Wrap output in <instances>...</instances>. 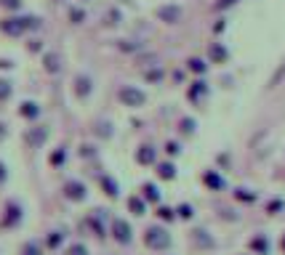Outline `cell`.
Returning <instances> with one entry per match:
<instances>
[{"label":"cell","mask_w":285,"mask_h":255,"mask_svg":"<svg viewBox=\"0 0 285 255\" xmlns=\"http://www.w3.org/2000/svg\"><path fill=\"white\" fill-rule=\"evenodd\" d=\"M128 210L133 215H144L147 213V200L144 197H128Z\"/></svg>","instance_id":"cell-17"},{"label":"cell","mask_w":285,"mask_h":255,"mask_svg":"<svg viewBox=\"0 0 285 255\" xmlns=\"http://www.w3.org/2000/svg\"><path fill=\"white\" fill-rule=\"evenodd\" d=\"M190 101H200L203 96H208V85H205L203 80H197V83H192V88H190Z\"/></svg>","instance_id":"cell-18"},{"label":"cell","mask_w":285,"mask_h":255,"mask_svg":"<svg viewBox=\"0 0 285 255\" xmlns=\"http://www.w3.org/2000/svg\"><path fill=\"white\" fill-rule=\"evenodd\" d=\"M187 67H190L192 72H197V75H203V72L208 69V64H205L203 59H190V61H187Z\"/></svg>","instance_id":"cell-25"},{"label":"cell","mask_w":285,"mask_h":255,"mask_svg":"<svg viewBox=\"0 0 285 255\" xmlns=\"http://www.w3.org/2000/svg\"><path fill=\"white\" fill-rule=\"evenodd\" d=\"M192 242H195L197 247H213L216 245L213 237H210L205 229H195V231H192Z\"/></svg>","instance_id":"cell-14"},{"label":"cell","mask_w":285,"mask_h":255,"mask_svg":"<svg viewBox=\"0 0 285 255\" xmlns=\"http://www.w3.org/2000/svg\"><path fill=\"white\" fill-rule=\"evenodd\" d=\"M250 250L253 253H259V255H269V239H266L264 234H256L253 239H250Z\"/></svg>","instance_id":"cell-13"},{"label":"cell","mask_w":285,"mask_h":255,"mask_svg":"<svg viewBox=\"0 0 285 255\" xmlns=\"http://www.w3.org/2000/svg\"><path fill=\"white\" fill-rule=\"evenodd\" d=\"M157 218H160V221H176V218H179V215H176V210H173V207H157Z\"/></svg>","instance_id":"cell-24"},{"label":"cell","mask_w":285,"mask_h":255,"mask_svg":"<svg viewBox=\"0 0 285 255\" xmlns=\"http://www.w3.org/2000/svg\"><path fill=\"white\" fill-rule=\"evenodd\" d=\"M280 247H283V253H285V234H283V242H280Z\"/></svg>","instance_id":"cell-42"},{"label":"cell","mask_w":285,"mask_h":255,"mask_svg":"<svg viewBox=\"0 0 285 255\" xmlns=\"http://www.w3.org/2000/svg\"><path fill=\"white\" fill-rule=\"evenodd\" d=\"M0 5L8 11H16V8H21V0H0Z\"/></svg>","instance_id":"cell-33"},{"label":"cell","mask_w":285,"mask_h":255,"mask_svg":"<svg viewBox=\"0 0 285 255\" xmlns=\"http://www.w3.org/2000/svg\"><path fill=\"white\" fill-rule=\"evenodd\" d=\"M19 255H43V250H40V245H38V242H27V245L21 247Z\"/></svg>","instance_id":"cell-27"},{"label":"cell","mask_w":285,"mask_h":255,"mask_svg":"<svg viewBox=\"0 0 285 255\" xmlns=\"http://www.w3.org/2000/svg\"><path fill=\"white\" fill-rule=\"evenodd\" d=\"M283 207H285L283 200H272V202H266V213H269V215H277V213L283 210Z\"/></svg>","instance_id":"cell-28"},{"label":"cell","mask_w":285,"mask_h":255,"mask_svg":"<svg viewBox=\"0 0 285 255\" xmlns=\"http://www.w3.org/2000/svg\"><path fill=\"white\" fill-rule=\"evenodd\" d=\"M67 255H88V247L80 245V242H75V245H70V250H67Z\"/></svg>","instance_id":"cell-30"},{"label":"cell","mask_w":285,"mask_h":255,"mask_svg":"<svg viewBox=\"0 0 285 255\" xmlns=\"http://www.w3.org/2000/svg\"><path fill=\"white\" fill-rule=\"evenodd\" d=\"M94 154H96L94 146H83V149H80V157H83V160H85V157H94Z\"/></svg>","instance_id":"cell-37"},{"label":"cell","mask_w":285,"mask_h":255,"mask_svg":"<svg viewBox=\"0 0 285 255\" xmlns=\"http://www.w3.org/2000/svg\"><path fill=\"white\" fill-rule=\"evenodd\" d=\"M91 90H94V85H91V77L77 75V77H75V96H77V99H88Z\"/></svg>","instance_id":"cell-11"},{"label":"cell","mask_w":285,"mask_h":255,"mask_svg":"<svg viewBox=\"0 0 285 255\" xmlns=\"http://www.w3.org/2000/svg\"><path fill=\"white\" fill-rule=\"evenodd\" d=\"M64 231H51V234H48V239H45V245H48L51 247V250H56V247H59L61 245V242H64Z\"/></svg>","instance_id":"cell-23"},{"label":"cell","mask_w":285,"mask_h":255,"mask_svg":"<svg viewBox=\"0 0 285 255\" xmlns=\"http://www.w3.org/2000/svg\"><path fill=\"white\" fill-rule=\"evenodd\" d=\"M235 200H240V202H256L259 200V194H256V191H250V189H235Z\"/></svg>","instance_id":"cell-22"},{"label":"cell","mask_w":285,"mask_h":255,"mask_svg":"<svg viewBox=\"0 0 285 255\" xmlns=\"http://www.w3.org/2000/svg\"><path fill=\"white\" fill-rule=\"evenodd\" d=\"M171 231L163 229V226H150V229L144 231V245L150 247V250H168L171 247Z\"/></svg>","instance_id":"cell-1"},{"label":"cell","mask_w":285,"mask_h":255,"mask_svg":"<svg viewBox=\"0 0 285 255\" xmlns=\"http://www.w3.org/2000/svg\"><path fill=\"white\" fill-rule=\"evenodd\" d=\"M165 152H168L171 157H176L181 149H179V144H176V141H168V144H165Z\"/></svg>","instance_id":"cell-35"},{"label":"cell","mask_w":285,"mask_h":255,"mask_svg":"<svg viewBox=\"0 0 285 255\" xmlns=\"http://www.w3.org/2000/svg\"><path fill=\"white\" fill-rule=\"evenodd\" d=\"M43 67H45V72L56 75V72L61 69V64H59V53H45V56H43Z\"/></svg>","instance_id":"cell-19"},{"label":"cell","mask_w":285,"mask_h":255,"mask_svg":"<svg viewBox=\"0 0 285 255\" xmlns=\"http://www.w3.org/2000/svg\"><path fill=\"white\" fill-rule=\"evenodd\" d=\"M5 175H8V173H5V165H3V162H0V184H3V181H5Z\"/></svg>","instance_id":"cell-40"},{"label":"cell","mask_w":285,"mask_h":255,"mask_svg":"<svg viewBox=\"0 0 285 255\" xmlns=\"http://www.w3.org/2000/svg\"><path fill=\"white\" fill-rule=\"evenodd\" d=\"M21 221V207L16 205V202H8V207H5V218H3V226H16Z\"/></svg>","instance_id":"cell-12"},{"label":"cell","mask_w":285,"mask_h":255,"mask_svg":"<svg viewBox=\"0 0 285 255\" xmlns=\"http://www.w3.org/2000/svg\"><path fill=\"white\" fill-rule=\"evenodd\" d=\"M176 215H179V218H184V221H190L192 215H195V207H192V205H187V202H184V205H179V207H176Z\"/></svg>","instance_id":"cell-26"},{"label":"cell","mask_w":285,"mask_h":255,"mask_svg":"<svg viewBox=\"0 0 285 255\" xmlns=\"http://www.w3.org/2000/svg\"><path fill=\"white\" fill-rule=\"evenodd\" d=\"M72 21H83V11H72Z\"/></svg>","instance_id":"cell-39"},{"label":"cell","mask_w":285,"mask_h":255,"mask_svg":"<svg viewBox=\"0 0 285 255\" xmlns=\"http://www.w3.org/2000/svg\"><path fill=\"white\" fill-rule=\"evenodd\" d=\"M117 99H120L125 106H131V109H139V106H144L147 93L139 88H133V85H123V88L117 90Z\"/></svg>","instance_id":"cell-2"},{"label":"cell","mask_w":285,"mask_h":255,"mask_svg":"<svg viewBox=\"0 0 285 255\" xmlns=\"http://www.w3.org/2000/svg\"><path fill=\"white\" fill-rule=\"evenodd\" d=\"M24 138H27V144H30L32 149H38V146H43L45 138H48V128H30Z\"/></svg>","instance_id":"cell-8"},{"label":"cell","mask_w":285,"mask_h":255,"mask_svg":"<svg viewBox=\"0 0 285 255\" xmlns=\"http://www.w3.org/2000/svg\"><path fill=\"white\" fill-rule=\"evenodd\" d=\"M147 80H150V83H160V80H163V72H160V69L147 72Z\"/></svg>","instance_id":"cell-34"},{"label":"cell","mask_w":285,"mask_h":255,"mask_svg":"<svg viewBox=\"0 0 285 255\" xmlns=\"http://www.w3.org/2000/svg\"><path fill=\"white\" fill-rule=\"evenodd\" d=\"M64 197L72 202H83L85 197H88V189H85V184L80 181H67L64 184Z\"/></svg>","instance_id":"cell-5"},{"label":"cell","mask_w":285,"mask_h":255,"mask_svg":"<svg viewBox=\"0 0 285 255\" xmlns=\"http://www.w3.org/2000/svg\"><path fill=\"white\" fill-rule=\"evenodd\" d=\"M157 19L165 21V24H179L181 21V8L179 5H160V8H157Z\"/></svg>","instance_id":"cell-6"},{"label":"cell","mask_w":285,"mask_h":255,"mask_svg":"<svg viewBox=\"0 0 285 255\" xmlns=\"http://www.w3.org/2000/svg\"><path fill=\"white\" fill-rule=\"evenodd\" d=\"M237 0H219V3H216V8H229V5H235Z\"/></svg>","instance_id":"cell-38"},{"label":"cell","mask_w":285,"mask_h":255,"mask_svg":"<svg viewBox=\"0 0 285 255\" xmlns=\"http://www.w3.org/2000/svg\"><path fill=\"white\" fill-rule=\"evenodd\" d=\"M32 27H38V19H35V16H24V19H5V21H0V30H3L5 35H21L24 30H32Z\"/></svg>","instance_id":"cell-3"},{"label":"cell","mask_w":285,"mask_h":255,"mask_svg":"<svg viewBox=\"0 0 285 255\" xmlns=\"http://www.w3.org/2000/svg\"><path fill=\"white\" fill-rule=\"evenodd\" d=\"M112 237L120 245H131L133 242V229H131V223L125 218H115L112 221Z\"/></svg>","instance_id":"cell-4"},{"label":"cell","mask_w":285,"mask_h":255,"mask_svg":"<svg viewBox=\"0 0 285 255\" xmlns=\"http://www.w3.org/2000/svg\"><path fill=\"white\" fill-rule=\"evenodd\" d=\"M181 133H195V120H190V117H187V120H181Z\"/></svg>","instance_id":"cell-32"},{"label":"cell","mask_w":285,"mask_h":255,"mask_svg":"<svg viewBox=\"0 0 285 255\" xmlns=\"http://www.w3.org/2000/svg\"><path fill=\"white\" fill-rule=\"evenodd\" d=\"M19 115L27 117V120H35V117L40 115V106H38L35 101H24V104L19 106Z\"/></svg>","instance_id":"cell-16"},{"label":"cell","mask_w":285,"mask_h":255,"mask_svg":"<svg viewBox=\"0 0 285 255\" xmlns=\"http://www.w3.org/2000/svg\"><path fill=\"white\" fill-rule=\"evenodd\" d=\"M141 197H144L147 202H152V205H157V202H160V189H157L155 184H144L141 186Z\"/></svg>","instance_id":"cell-15"},{"label":"cell","mask_w":285,"mask_h":255,"mask_svg":"<svg viewBox=\"0 0 285 255\" xmlns=\"http://www.w3.org/2000/svg\"><path fill=\"white\" fill-rule=\"evenodd\" d=\"M64 160H67V152H64V146H61V149H56L54 154H51V165H54V168H56V165H61V162H64Z\"/></svg>","instance_id":"cell-29"},{"label":"cell","mask_w":285,"mask_h":255,"mask_svg":"<svg viewBox=\"0 0 285 255\" xmlns=\"http://www.w3.org/2000/svg\"><path fill=\"white\" fill-rule=\"evenodd\" d=\"M203 184L208 186L210 191H221V189L227 186V184H224V178H221V175L216 173V170H205V173H203Z\"/></svg>","instance_id":"cell-9"},{"label":"cell","mask_w":285,"mask_h":255,"mask_svg":"<svg viewBox=\"0 0 285 255\" xmlns=\"http://www.w3.org/2000/svg\"><path fill=\"white\" fill-rule=\"evenodd\" d=\"M157 175H160L163 181H173L176 178V165L173 162H160V165H157Z\"/></svg>","instance_id":"cell-20"},{"label":"cell","mask_w":285,"mask_h":255,"mask_svg":"<svg viewBox=\"0 0 285 255\" xmlns=\"http://www.w3.org/2000/svg\"><path fill=\"white\" fill-rule=\"evenodd\" d=\"M5 133H8V130H5V125H3V122H0V141L5 138Z\"/></svg>","instance_id":"cell-41"},{"label":"cell","mask_w":285,"mask_h":255,"mask_svg":"<svg viewBox=\"0 0 285 255\" xmlns=\"http://www.w3.org/2000/svg\"><path fill=\"white\" fill-rule=\"evenodd\" d=\"M11 96V83L8 80H0V101H5Z\"/></svg>","instance_id":"cell-31"},{"label":"cell","mask_w":285,"mask_h":255,"mask_svg":"<svg viewBox=\"0 0 285 255\" xmlns=\"http://www.w3.org/2000/svg\"><path fill=\"white\" fill-rule=\"evenodd\" d=\"M96 133H99V136H107V138H110V136H112V125H110V122H107V125H104V122H101Z\"/></svg>","instance_id":"cell-36"},{"label":"cell","mask_w":285,"mask_h":255,"mask_svg":"<svg viewBox=\"0 0 285 255\" xmlns=\"http://www.w3.org/2000/svg\"><path fill=\"white\" fill-rule=\"evenodd\" d=\"M101 189H104V194H110L112 200L117 197V184H115L112 175H101Z\"/></svg>","instance_id":"cell-21"},{"label":"cell","mask_w":285,"mask_h":255,"mask_svg":"<svg viewBox=\"0 0 285 255\" xmlns=\"http://www.w3.org/2000/svg\"><path fill=\"white\" fill-rule=\"evenodd\" d=\"M136 162H139V165H155V162H157V152H155V146L141 144L139 152H136Z\"/></svg>","instance_id":"cell-7"},{"label":"cell","mask_w":285,"mask_h":255,"mask_svg":"<svg viewBox=\"0 0 285 255\" xmlns=\"http://www.w3.org/2000/svg\"><path fill=\"white\" fill-rule=\"evenodd\" d=\"M208 59L213 61V64H224V61L229 59V51H227L221 43H210V48H208Z\"/></svg>","instance_id":"cell-10"}]
</instances>
